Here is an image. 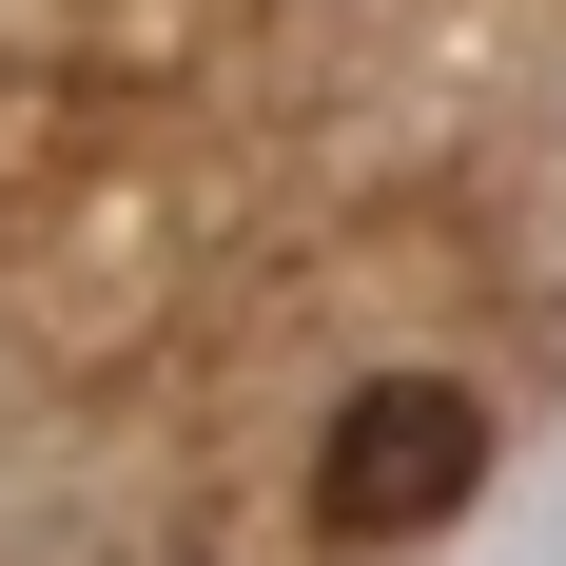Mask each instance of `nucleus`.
<instances>
[{
	"label": "nucleus",
	"mask_w": 566,
	"mask_h": 566,
	"mask_svg": "<svg viewBox=\"0 0 566 566\" xmlns=\"http://www.w3.org/2000/svg\"><path fill=\"white\" fill-rule=\"evenodd\" d=\"M469 489H489V410H469L450 371H371V391L333 410V450H313V527H333V547H410V527H450Z\"/></svg>",
	"instance_id": "f257e3e1"
}]
</instances>
